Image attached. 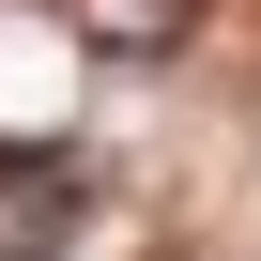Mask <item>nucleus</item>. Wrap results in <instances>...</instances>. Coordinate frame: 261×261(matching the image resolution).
Returning a JSON list of instances; mask_svg holds the SVG:
<instances>
[{"label":"nucleus","mask_w":261,"mask_h":261,"mask_svg":"<svg viewBox=\"0 0 261 261\" xmlns=\"http://www.w3.org/2000/svg\"><path fill=\"white\" fill-rule=\"evenodd\" d=\"M77 200H92V169L46 139V123H0V261H46L77 230Z\"/></svg>","instance_id":"f257e3e1"},{"label":"nucleus","mask_w":261,"mask_h":261,"mask_svg":"<svg viewBox=\"0 0 261 261\" xmlns=\"http://www.w3.org/2000/svg\"><path fill=\"white\" fill-rule=\"evenodd\" d=\"M200 16H215V0H77V31H92L108 62H154V46H185Z\"/></svg>","instance_id":"f03ea898"},{"label":"nucleus","mask_w":261,"mask_h":261,"mask_svg":"<svg viewBox=\"0 0 261 261\" xmlns=\"http://www.w3.org/2000/svg\"><path fill=\"white\" fill-rule=\"evenodd\" d=\"M154 261H169V246H154Z\"/></svg>","instance_id":"7ed1b4c3"}]
</instances>
